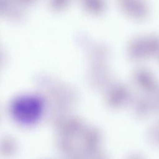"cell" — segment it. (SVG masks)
<instances>
[{
  "label": "cell",
  "instance_id": "cell-1",
  "mask_svg": "<svg viewBox=\"0 0 159 159\" xmlns=\"http://www.w3.org/2000/svg\"><path fill=\"white\" fill-rule=\"evenodd\" d=\"M13 109L19 120L25 123L31 122L40 114L42 104L39 99L34 98H23L16 102Z\"/></svg>",
  "mask_w": 159,
  "mask_h": 159
}]
</instances>
